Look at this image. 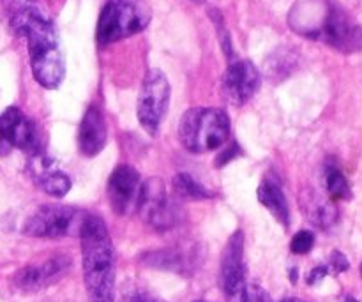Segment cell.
Returning <instances> with one entry per match:
<instances>
[{
	"label": "cell",
	"instance_id": "cell-14",
	"mask_svg": "<svg viewBox=\"0 0 362 302\" xmlns=\"http://www.w3.org/2000/svg\"><path fill=\"white\" fill-rule=\"evenodd\" d=\"M28 172H30L34 182L41 187L45 193L52 194V197L62 198L69 193L71 190V179L59 163L53 158L46 156L45 152L30 156V163H28Z\"/></svg>",
	"mask_w": 362,
	"mask_h": 302
},
{
	"label": "cell",
	"instance_id": "cell-8",
	"mask_svg": "<svg viewBox=\"0 0 362 302\" xmlns=\"http://www.w3.org/2000/svg\"><path fill=\"white\" fill-rule=\"evenodd\" d=\"M136 212H140L141 218L158 232L172 230L180 221L179 207L170 200L165 186L159 179H151L141 184Z\"/></svg>",
	"mask_w": 362,
	"mask_h": 302
},
{
	"label": "cell",
	"instance_id": "cell-12",
	"mask_svg": "<svg viewBox=\"0 0 362 302\" xmlns=\"http://www.w3.org/2000/svg\"><path fill=\"white\" fill-rule=\"evenodd\" d=\"M141 194L140 173L129 165H120L108 179V202L119 216L136 212Z\"/></svg>",
	"mask_w": 362,
	"mask_h": 302
},
{
	"label": "cell",
	"instance_id": "cell-24",
	"mask_svg": "<svg viewBox=\"0 0 362 302\" xmlns=\"http://www.w3.org/2000/svg\"><path fill=\"white\" fill-rule=\"evenodd\" d=\"M237 154H239V145H237V144H230L228 147H226L225 151H223L221 154H219L218 158H216V166L226 165V163L232 161V159L235 158Z\"/></svg>",
	"mask_w": 362,
	"mask_h": 302
},
{
	"label": "cell",
	"instance_id": "cell-17",
	"mask_svg": "<svg viewBox=\"0 0 362 302\" xmlns=\"http://www.w3.org/2000/svg\"><path fill=\"white\" fill-rule=\"evenodd\" d=\"M304 200L308 202V207H304L306 216L318 228H331L338 221V209L332 204L320 200L318 197H308Z\"/></svg>",
	"mask_w": 362,
	"mask_h": 302
},
{
	"label": "cell",
	"instance_id": "cell-16",
	"mask_svg": "<svg viewBox=\"0 0 362 302\" xmlns=\"http://www.w3.org/2000/svg\"><path fill=\"white\" fill-rule=\"evenodd\" d=\"M258 202L281 223L283 226L290 225V209L285 193L274 180H264L258 187Z\"/></svg>",
	"mask_w": 362,
	"mask_h": 302
},
{
	"label": "cell",
	"instance_id": "cell-29",
	"mask_svg": "<svg viewBox=\"0 0 362 302\" xmlns=\"http://www.w3.org/2000/svg\"><path fill=\"white\" fill-rule=\"evenodd\" d=\"M193 2H197V4H204L205 0H193Z\"/></svg>",
	"mask_w": 362,
	"mask_h": 302
},
{
	"label": "cell",
	"instance_id": "cell-11",
	"mask_svg": "<svg viewBox=\"0 0 362 302\" xmlns=\"http://www.w3.org/2000/svg\"><path fill=\"white\" fill-rule=\"evenodd\" d=\"M71 269V258L66 255H55L39 264L27 265L14 274L13 283L21 292H41L48 286L55 285Z\"/></svg>",
	"mask_w": 362,
	"mask_h": 302
},
{
	"label": "cell",
	"instance_id": "cell-2",
	"mask_svg": "<svg viewBox=\"0 0 362 302\" xmlns=\"http://www.w3.org/2000/svg\"><path fill=\"white\" fill-rule=\"evenodd\" d=\"M13 28L27 39L30 67L35 81L45 88H57L66 74L53 21L34 7L14 14Z\"/></svg>",
	"mask_w": 362,
	"mask_h": 302
},
{
	"label": "cell",
	"instance_id": "cell-15",
	"mask_svg": "<svg viewBox=\"0 0 362 302\" xmlns=\"http://www.w3.org/2000/svg\"><path fill=\"white\" fill-rule=\"evenodd\" d=\"M80 152L87 158H94L106 145V124L98 106H90L83 115L78 131Z\"/></svg>",
	"mask_w": 362,
	"mask_h": 302
},
{
	"label": "cell",
	"instance_id": "cell-13",
	"mask_svg": "<svg viewBox=\"0 0 362 302\" xmlns=\"http://www.w3.org/2000/svg\"><path fill=\"white\" fill-rule=\"evenodd\" d=\"M260 87V73L250 60H235L226 69L223 78L225 94L233 105L240 106L250 101Z\"/></svg>",
	"mask_w": 362,
	"mask_h": 302
},
{
	"label": "cell",
	"instance_id": "cell-22",
	"mask_svg": "<svg viewBox=\"0 0 362 302\" xmlns=\"http://www.w3.org/2000/svg\"><path fill=\"white\" fill-rule=\"evenodd\" d=\"M240 302H272V299L262 286L247 285L246 292H244L243 301Z\"/></svg>",
	"mask_w": 362,
	"mask_h": 302
},
{
	"label": "cell",
	"instance_id": "cell-1",
	"mask_svg": "<svg viewBox=\"0 0 362 302\" xmlns=\"http://www.w3.org/2000/svg\"><path fill=\"white\" fill-rule=\"evenodd\" d=\"M290 27L343 53L362 48L361 25L334 0H299L290 11Z\"/></svg>",
	"mask_w": 362,
	"mask_h": 302
},
{
	"label": "cell",
	"instance_id": "cell-23",
	"mask_svg": "<svg viewBox=\"0 0 362 302\" xmlns=\"http://www.w3.org/2000/svg\"><path fill=\"white\" fill-rule=\"evenodd\" d=\"M329 267H331L332 271L336 272V274H339V272L349 271L350 264H349V260H346V257L341 253V251H332L331 260H329Z\"/></svg>",
	"mask_w": 362,
	"mask_h": 302
},
{
	"label": "cell",
	"instance_id": "cell-21",
	"mask_svg": "<svg viewBox=\"0 0 362 302\" xmlns=\"http://www.w3.org/2000/svg\"><path fill=\"white\" fill-rule=\"evenodd\" d=\"M315 246V236L308 230H300L293 236L292 243H290V250L296 255H306L310 253L311 248Z\"/></svg>",
	"mask_w": 362,
	"mask_h": 302
},
{
	"label": "cell",
	"instance_id": "cell-3",
	"mask_svg": "<svg viewBox=\"0 0 362 302\" xmlns=\"http://www.w3.org/2000/svg\"><path fill=\"white\" fill-rule=\"evenodd\" d=\"M78 237L88 302H115V253L105 221L87 214Z\"/></svg>",
	"mask_w": 362,
	"mask_h": 302
},
{
	"label": "cell",
	"instance_id": "cell-20",
	"mask_svg": "<svg viewBox=\"0 0 362 302\" xmlns=\"http://www.w3.org/2000/svg\"><path fill=\"white\" fill-rule=\"evenodd\" d=\"M325 186H327V193L332 200H350L352 198V190H350L349 180L338 168L327 170V173H325Z\"/></svg>",
	"mask_w": 362,
	"mask_h": 302
},
{
	"label": "cell",
	"instance_id": "cell-6",
	"mask_svg": "<svg viewBox=\"0 0 362 302\" xmlns=\"http://www.w3.org/2000/svg\"><path fill=\"white\" fill-rule=\"evenodd\" d=\"M85 218H87V212L69 207V205H42L25 221L23 233L30 237H45V239L78 236Z\"/></svg>",
	"mask_w": 362,
	"mask_h": 302
},
{
	"label": "cell",
	"instance_id": "cell-26",
	"mask_svg": "<svg viewBox=\"0 0 362 302\" xmlns=\"http://www.w3.org/2000/svg\"><path fill=\"white\" fill-rule=\"evenodd\" d=\"M327 274H329V267H315L313 271L310 272V276H308V283H310V285H315V283L322 281Z\"/></svg>",
	"mask_w": 362,
	"mask_h": 302
},
{
	"label": "cell",
	"instance_id": "cell-18",
	"mask_svg": "<svg viewBox=\"0 0 362 302\" xmlns=\"http://www.w3.org/2000/svg\"><path fill=\"white\" fill-rule=\"evenodd\" d=\"M144 264L151 265V267L163 269V271H175V272H184V269L189 267L187 264V258L182 253L173 250H163V251H154V253L144 255Z\"/></svg>",
	"mask_w": 362,
	"mask_h": 302
},
{
	"label": "cell",
	"instance_id": "cell-27",
	"mask_svg": "<svg viewBox=\"0 0 362 302\" xmlns=\"http://www.w3.org/2000/svg\"><path fill=\"white\" fill-rule=\"evenodd\" d=\"M281 302H304V301H300V299H293V297H290V299H283Z\"/></svg>",
	"mask_w": 362,
	"mask_h": 302
},
{
	"label": "cell",
	"instance_id": "cell-4",
	"mask_svg": "<svg viewBox=\"0 0 362 302\" xmlns=\"http://www.w3.org/2000/svg\"><path fill=\"white\" fill-rule=\"evenodd\" d=\"M230 119L219 108H191L179 124L180 144L193 154L223 147L228 140Z\"/></svg>",
	"mask_w": 362,
	"mask_h": 302
},
{
	"label": "cell",
	"instance_id": "cell-25",
	"mask_svg": "<svg viewBox=\"0 0 362 302\" xmlns=\"http://www.w3.org/2000/svg\"><path fill=\"white\" fill-rule=\"evenodd\" d=\"M122 302H165V301L158 299V297H152L144 292H134V294H129V296H127Z\"/></svg>",
	"mask_w": 362,
	"mask_h": 302
},
{
	"label": "cell",
	"instance_id": "cell-31",
	"mask_svg": "<svg viewBox=\"0 0 362 302\" xmlns=\"http://www.w3.org/2000/svg\"><path fill=\"white\" fill-rule=\"evenodd\" d=\"M198 302H202V301H198Z\"/></svg>",
	"mask_w": 362,
	"mask_h": 302
},
{
	"label": "cell",
	"instance_id": "cell-9",
	"mask_svg": "<svg viewBox=\"0 0 362 302\" xmlns=\"http://www.w3.org/2000/svg\"><path fill=\"white\" fill-rule=\"evenodd\" d=\"M11 149H20L28 156L42 152L37 127L18 108H7L0 115V156H6Z\"/></svg>",
	"mask_w": 362,
	"mask_h": 302
},
{
	"label": "cell",
	"instance_id": "cell-10",
	"mask_svg": "<svg viewBox=\"0 0 362 302\" xmlns=\"http://www.w3.org/2000/svg\"><path fill=\"white\" fill-rule=\"evenodd\" d=\"M223 294L226 302H240L246 292V264H244V236L235 232L230 237L221 257V271H219Z\"/></svg>",
	"mask_w": 362,
	"mask_h": 302
},
{
	"label": "cell",
	"instance_id": "cell-28",
	"mask_svg": "<svg viewBox=\"0 0 362 302\" xmlns=\"http://www.w3.org/2000/svg\"><path fill=\"white\" fill-rule=\"evenodd\" d=\"M345 302H359V301H357V299H354V297H345Z\"/></svg>",
	"mask_w": 362,
	"mask_h": 302
},
{
	"label": "cell",
	"instance_id": "cell-19",
	"mask_svg": "<svg viewBox=\"0 0 362 302\" xmlns=\"http://www.w3.org/2000/svg\"><path fill=\"white\" fill-rule=\"evenodd\" d=\"M173 193L180 200H207L212 197V193L209 190H205L200 182L193 179L187 173H177L173 177Z\"/></svg>",
	"mask_w": 362,
	"mask_h": 302
},
{
	"label": "cell",
	"instance_id": "cell-7",
	"mask_svg": "<svg viewBox=\"0 0 362 302\" xmlns=\"http://www.w3.org/2000/svg\"><path fill=\"white\" fill-rule=\"evenodd\" d=\"M170 83L159 69H151L141 85L138 98V120L148 134H158L161 120L168 110Z\"/></svg>",
	"mask_w": 362,
	"mask_h": 302
},
{
	"label": "cell",
	"instance_id": "cell-5",
	"mask_svg": "<svg viewBox=\"0 0 362 302\" xmlns=\"http://www.w3.org/2000/svg\"><path fill=\"white\" fill-rule=\"evenodd\" d=\"M152 13L144 0H108L98 23V41L110 45L144 30Z\"/></svg>",
	"mask_w": 362,
	"mask_h": 302
},
{
	"label": "cell",
	"instance_id": "cell-30",
	"mask_svg": "<svg viewBox=\"0 0 362 302\" xmlns=\"http://www.w3.org/2000/svg\"><path fill=\"white\" fill-rule=\"evenodd\" d=\"M361 276H362V264H361Z\"/></svg>",
	"mask_w": 362,
	"mask_h": 302
}]
</instances>
